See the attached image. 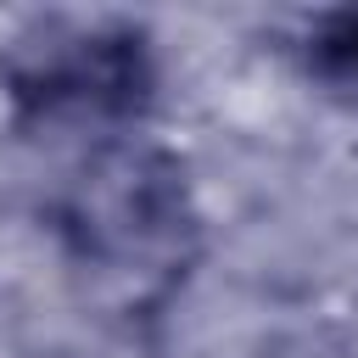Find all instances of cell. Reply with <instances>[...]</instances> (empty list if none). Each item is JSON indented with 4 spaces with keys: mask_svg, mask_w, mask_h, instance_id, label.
I'll use <instances>...</instances> for the list:
<instances>
[{
    "mask_svg": "<svg viewBox=\"0 0 358 358\" xmlns=\"http://www.w3.org/2000/svg\"><path fill=\"white\" fill-rule=\"evenodd\" d=\"M56 229L73 257L117 285H168L196 252V213L168 151L112 140L67 179Z\"/></svg>",
    "mask_w": 358,
    "mask_h": 358,
    "instance_id": "cell-1",
    "label": "cell"
},
{
    "mask_svg": "<svg viewBox=\"0 0 358 358\" xmlns=\"http://www.w3.org/2000/svg\"><path fill=\"white\" fill-rule=\"evenodd\" d=\"M0 95L22 129L140 123L157 101L151 39L123 17H34L0 45Z\"/></svg>",
    "mask_w": 358,
    "mask_h": 358,
    "instance_id": "cell-2",
    "label": "cell"
},
{
    "mask_svg": "<svg viewBox=\"0 0 358 358\" xmlns=\"http://www.w3.org/2000/svg\"><path fill=\"white\" fill-rule=\"evenodd\" d=\"M296 50H302V73L324 95L358 106V6L313 17V28L302 34Z\"/></svg>",
    "mask_w": 358,
    "mask_h": 358,
    "instance_id": "cell-3",
    "label": "cell"
}]
</instances>
